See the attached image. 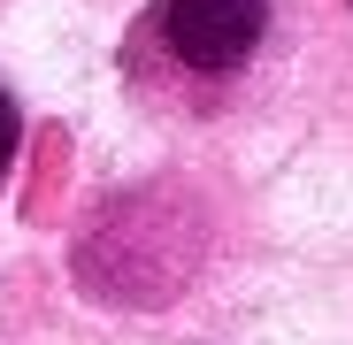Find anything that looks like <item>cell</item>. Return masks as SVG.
I'll return each instance as SVG.
<instances>
[{
    "label": "cell",
    "mask_w": 353,
    "mask_h": 345,
    "mask_svg": "<svg viewBox=\"0 0 353 345\" xmlns=\"http://www.w3.org/2000/svg\"><path fill=\"white\" fill-rule=\"evenodd\" d=\"M8 161H16V107H8V92H0V177H8Z\"/></svg>",
    "instance_id": "cell-2"
},
{
    "label": "cell",
    "mask_w": 353,
    "mask_h": 345,
    "mask_svg": "<svg viewBox=\"0 0 353 345\" xmlns=\"http://www.w3.org/2000/svg\"><path fill=\"white\" fill-rule=\"evenodd\" d=\"M269 0H161V39L185 70H239L261 46Z\"/></svg>",
    "instance_id": "cell-1"
}]
</instances>
